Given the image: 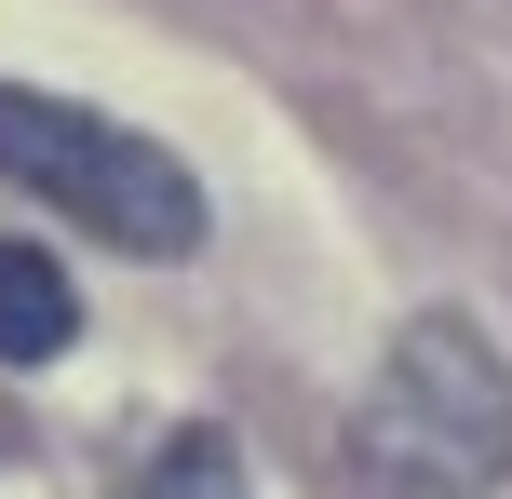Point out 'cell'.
Wrapping results in <instances>:
<instances>
[{"label":"cell","instance_id":"obj_1","mask_svg":"<svg viewBox=\"0 0 512 499\" xmlns=\"http://www.w3.org/2000/svg\"><path fill=\"white\" fill-rule=\"evenodd\" d=\"M0 176L27 203L81 216L95 243H122V257H189L203 243V176L162 135L108 122V108H68V95H27V81H0Z\"/></svg>","mask_w":512,"mask_h":499},{"label":"cell","instance_id":"obj_2","mask_svg":"<svg viewBox=\"0 0 512 499\" xmlns=\"http://www.w3.org/2000/svg\"><path fill=\"white\" fill-rule=\"evenodd\" d=\"M364 473L391 499H486L512 473V365L472 324H405L364 392Z\"/></svg>","mask_w":512,"mask_h":499},{"label":"cell","instance_id":"obj_3","mask_svg":"<svg viewBox=\"0 0 512 499\" xmlns=\"http://www.w3.org/2000/svg\"><path fill=\"white\" fill-rule=\"evenodd\" d=\"M68 338H81L68 270H54L41 243H0V365H54Z\"/></svg>","mask_w":512,"mask_h":499},{"label":"cell","instance_id":"obj_4","mask_svg":"<svg viewBox=\"0 0 512 499\" xmlns=\"http://www.w3.org/2000/svg\"><path fill=\"white\" fill-rule=\"evenodd\" d=\"M108 499H256V486H243V446H230V432H203V419H189V432H162V446L135 459Z\"/></svg>","mask_w":512,"mask_h":499}]
</instances>
